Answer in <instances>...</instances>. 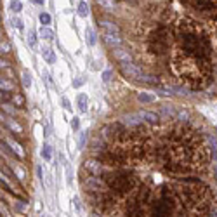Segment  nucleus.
<instances>
[{
	"instance_id": "obj_20",
	"label": "nucleus",
	"mask_w": 217,
	"mask_h": 217,
	"mask_svg": "<svg viewBox=\"0 0 217 217\" xmlns=\"http://www.w3.org/2000/svg\"><path fill=\"white\" fill-rule=\"evenodd\" d=\"M14 24H16V26H18V28H19V30H21V28H23V23H21L19 19H16V21H14Z\"/></svg>"
},
{
	"instance_id": "obj_8",
	"label": "nucleus",
	"mask_w": 217,
	"mask_h": 217,
	"mask_svg": "<svg viewBox=\"0 0 217 217\" xmlns=\"http://www.w3.org/2000/svg\"><path fill=\"white\" fill-rule=\"evenodd\" d=\"M28 44H30L31 47H35V45H37V35H35V31H33V30L28 33Z\"/></svg>"
},
{
	"instance_id": "obj_2",
	"label": "nucleus",
	"mask_w": 217,
	"mask_h": 217,
	"mask_svg": "<svg viewBox=\"0 0 217 217\" xmlns=\"http://www.w3.org/2000/svg\"><path fill=\"white\" fill-rule=\"evenodd\" d=\"M2 146L4 148H7L14 155V156L18 158L19 162H26V158H28V155H26V151H24V148L21 146L19 142L16 141L14 137H10L9 132L7 134H2Z\"/></svg>"
},
{
	"instance_id": "obj_16",
	"label": "nucleus",
	"mask_w": 217,
	"mask_h": 217,
	"mask_svg": "<svg viewBox=\"0 0 217 217\" xmlns=\"http://www.w3.org/2000/svg\"><path fill=\"white\" fill-rule=\"evenodd\" d=\"M71 127H73V130H77V128L80 127V122H78V118H77V117L71 120Z\"/></svg>"
},
{
	"instance_id": "obj_6",
	"label": "nucleus",
	"mask_w": 217,
	"mask_h": 217,
	"mask_svg": "<svg viewBox=\"0 0 217 217\" xmlns=\"http://www.w3.org/2000/svg\"><path fill=\"white\" fill-rule=\"evenodd\" d=\"M42 156H44V160H47V162L52 158V149H50V146H44V149H42Z\"/></svg>"
},
{
	"instance_id": "obj_10",
	"label": "nucleus",
	"mask_w": 217,
	"mask_h": 217,
	"mask_svg": "<svg viewBox=\"0 0 217 217\" xmlns=\"http://www.w3.org/2000/svg\"><path fill=\"white\" fill-rule=\"evenodd\" d=\"M23 9V4L18 2V0H14V2H10V10H14V12H19Z\"/></svg>"
},
{
	"instance_id": "obj_15",
	"label": "nucleus",
	"mask_w": 217,
	"mask_h": 217,
	"mask_svg": "<svg viewBox=\"0 0 217 217\" xmlns=\"http://www.w3.org/2000/svg\"><path fill=\"white\" fill-rule=\"evenodd\" d=\"M139 99H141V101H144V103H151V101H153V97H151V96H146V94H141Z\"/></svg>"
},
{
	"instance_id": "obj_3",
	"label": "nucleus",
	"mask_w": 217,
	"mask_h": 217,
	"mask_svg": "<svg viewBox=\"0 0 217 217\" xmlns=\"http://www.w3.org/2000/svg\"><path fill=\"white\" fill-rule=\"evenodd\" d=\"M10 104H14V106H18V108H23V106H24V96H23L21 92H12Z\"/></svg>"
},
{
	"instance_id": "obj_11",
	"label": "nucleus",
	"mask_w": 217,
	"mask_h": 217,
	"mask_svg": "<svg viewBox=\"0 0 217 217\" xmlns=\"http://www.w3.org/2000/svg\"><path fill=\"white\" fill-rule=\"evenodd\" d=\"M40 37H42V38H50V37H52V31H50L49 28L44 26V28L40 30Z\"/></svg>"
},
{
	"instance_id": "obj_1",
	"label": "nucleus",
	"mask_w": 217,
	"mask_h": 217,
	"mask_svg": "<svg viewBox=\"0 0 217 217\" xmlns=\"http://www.w3.org/2000/svg\"><path fill=\"white\" fill-rule=\"evenodd\" d=\"M127 128L83 162L80 186L92 217H217V144L186 120Z\"/></svg>"
},
{
	"instance_id": "obj_14",
	"label": "nucleus",
	"mask_w": 217,
	"mask_h": 217,
	"mask_svg": "<svg viewBox=\"0 0 217 217\" xmlns=\"http://www.w3.org/2000/svg\"><path fill=\"white\" fill-rule=\"evenodd\" d=\"M111 75H113V73H111L109 69H106V71L103 73V80H104V82H109V80H111Z\"/></svg>"
},
{
	"instance_id": "obj_13",
	"label": "nucleus",
	"mask_w": 217,
	"mask_h": 217,
	"mask_svg": "<svg viewBox=\"0 0 217 217\" xmlns=\"http://www.w3.org/2000/svg\"><path fill=\"white\" fill-rule=\"evenodd\" d=\"M7 52H9V42L2 40V54H7Z\"/></svg>"
},
{
	"instance_id": "obj_18",
	"label": "nucleus",
	"mask_w": 217,
	"mask_h": 217,
	"mask_svg": "<svg viewBox=\"0 0 217 217\" xmlns=\"http://www.w3.org/2000/svg\"><path fill=\"white\" fill-rule=\"evenodd\" d=\"M63 104H64V108H66V109H71V106H69V101L66 97H63Z\"/></svg>"
},
{
	"instance_id": "obj_12",
	"label": "nucleus",
	"mask_w": 217,
	"mask_h": 217,
	"mask_svg": "<svg viewBox=\"0 0 217 217\" xmlns=\"http://www.w3.org/2000/svg\"><path fill=\"white\" fill-rule=\"evenodd\" d=\"M23 83H24V87H31V80H30V75L28 73L23 75Z\"/></svg>"
},
{
	"instance_id": "obj_4",
	"label": "nucleus",
	"mask_w": 217,
	"mask_h": 217,
	"mask_svg": "<svg viewBox=\"0 0 217 217\" xmlns=\"http://www.w3.org/2000/svg\"><path fill=\"white\" fill-rule=\"evenodd\" d=\"M78 108H80L82 113L87 111V96H85V94H80L78 96Z\"/></svg>"
},
{
	"instance_id": "obj_7",
	"label": "nucleus",
	"mask_w": 217,
	"mask_h": 217,
	"mask_svg": "<svg viewBox=\"0 0 217 217\" xmlns=\"http://www.w3.org/2000/svg\"><path fill=\"white\" fill-rule=\"evenodd\" d=\"M40 23H42L44 26L50 24V14H47V12H42V14H40Z\"/></svg>"
},
{
	"instance_id": "obj_9",
	"label": "nucleus",
	"mask_w": 217,
	"mask_h": 217,
	"mask_svg": "<svg viewBox=\"0 0 217 217\" xmlns=\"http://www.w3.org/2000/svg\"><path fill=\"white\" fill-rule=\"evenodd\" d=\"M44 58H45V59L49 61V63H54V54L50 52V49H49V47H45V49H44Z\"/></svg>"
},
{
	"instance_id": "obj_21",
	"label": "nucleus",
	"mask_w": 217,
	"mask_h": 217,
	"mask_svg": "<svg viewBox=\"0 0 217 217\" xmlns=\"http://www.w3.org/2000/svg\"><path fill=\"white\" fill-rule=\"evenodd\" d=\"M33 2H35V4H38V5H42V4H44V0H33Z\"/></svg>"
},
{
	"instance_id": "obj_5",
	"label": "nucleus",
	"mask_w": 217,
	"mask_h": 217,
	"mask_svg": "<svg viewBox=\"0 0 217 217\" xmlns=\"http://www.w3.org/2000/svg\"><path fill=\"white\" fill-rule=\"evenodd\" d=\"M78 14L82 18H85V16L89 14V5H87V2H80L78 4Z\"/></svg>"
},
{
	"instance_id": "obj_17",
	"label": "nucleus",
	"mask_w": 217,
	"mask_h": 217,
	"mask_svg": "<svg viewBox=\"0 0 217 217\" xmlns=\"http://www.w3.org/2000/svg\"><path fill=\"white\" fill-rule=\"evenodd\" d=\"M89 44H90V45H94V44H96V37H94V33H92L90 30H89Z\"/></svg>"
},
{
	"instance_id": "obj_19",
	"label": "nucleus",
	"mask_w": 217,
	"mask_h": 217,
	"mask_svg": "<svg viewBox=\"0 0 217 217\" xmlns=\"http://www.w3.org/2000/svg\"><path fill=\"white\" fill-rule=\"evenodd\" d=\"M82 83H83V80H82V78L75 80V87H80V85H82Z\"/></svg>"
}]
</instances>
